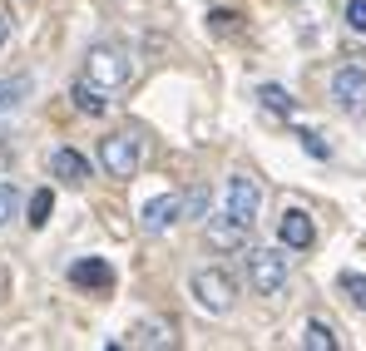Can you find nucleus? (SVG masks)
Masks as SVG:
<instances>
[{
	"mask_svg": "<svg viewBox=\"0 0 366 351\" xmlns=\"http://www.w3.org/2000/svg\"><path fill=\"white\" fill-rule=\"evenodd\" d=\"M193 302L203 307V312H213V317H223L228 307H233V297H238V287H233V277L228 272H218V267H203V272H193Z\"/></svg>",
	"mask_w": 366,
	"mask_h": 351,
	"instance_id": "obj_3",
	"label": "nucleus"
},
{
	"mask_svg": "<svg viewBox=\"0 0 366 351\" xmlns=\"http://www.w3.org/2000/svg\"><path fill=\"white\" fill-rule=\"evenodd\" d=\"M297 139H302V149L312 154V159H327V144H322V139H317L312 129H297Z\"/></svg>",
	"mask_w": 366,
	"mask_h": 351,
	"instance_id": "obj_22",
	"label": "nucleus"
},
{
	"mask_svg": "<svg viewBox=\"0 0 366 351\" xmlns=\"http://www.w3.org/2000/svg\"><path fill=\"white\" fill-rule=\"evenodd\" d=\"M69 282H74V287H94V292H109V287H114V267H109L104 257H79V262L69 267Z\"/></svg>",
	"mask_w": 366,
	"mask_h": 351,
	"instance_id": "obj_9",
	"label": "nucleus"
},
{
	"mask_svg": "<svg viewBox=\"0 0 366 351\" xmlns=\"http://www.w3.org/2000/svg\"><path fill=\"white\" fill-rule=\"evenodd\" d=\"M50 208H55L50 188H35V193H30V218H25V223H30V228H45V223H50Z\"/></svg>",
	"mask_w": 366,
	"mask_h": 351,
	"instance_id": "obj_15",
	"label": "nucleus"
},
{
	"mask_svg": "<svg viewBox=\"0 0 366 351\" xmlns=\"http://www.w3.org/2000/svg\"><path fill=\"white\" fill-rule=\"evenodd\" d=\"M179 218H183V193H159V198H149V203H144L139 228H144L149 237H159V233H169Z\"/></svg>",
	"mask_w": 366,
	"mask_h": 351,
	"instance_id": "obj_7",
	"label": "nucleus"
},
{
	"mask_svg": "<svg viewBox=\"0 0 366 351\" xmlns=\"http://www.w3.org/2000/svg\"><path fill=\"white\" fill-rule=\"evenodd\" d=\"M134 347H174V327L169 322H144V327H134Z\"/></svg>",
	"mask_w": 366,
	"mask_h": 351,
	"instance_id": "obj_12",
	"label": "nucleus"
},
{
	"mask_svg": "<svg viewBox=\"0 0 366 351\" xmlns=\"http://www.w3.org/2000/svg\"><path fill=\"white\" fill-rule=\"evenodd\" d=\"M15 213H20V193H15L10 183H0V228H5Z\"/></svg>",
	"mask_w": 366,
	"mask_h": 351,
	"instance_id": "obj_18",
	"label": "nucleus"
},
{
	"mask_svg": "<svg viewBox=\"0 0 366 351\" xmlns=\"http://www.w3.org/2000/svg\"><path fill=\"white\" fill-rule=\"evenodd\" d=\"M332 99H337L342 114H352V119L366 114V69L362 64H342L332 74Z\"/></svg>",
	"mask_w": 366,
	"mask_h": 351,
	"instance_id": "obj_4",
	"label": "nucleus"
},
{
	"mask_svg": "<svg viewBox=\"0 0 366 351\" xmlns=\"http://www.w3.org/2000/svg\"><path fill=\"white\" fill-rule=\"evenodd\" d=\"M50 174L60 178V183H69V188H79V183L89 178V159L74 154V149H55V154H50Z\"/></svg>",
	"mask_w": 366,
	"mask_h": 351,
	"instance_id": "obj_10",
	"label": "nucleus"
},
{
	"mask_svg": "<svg viewBox=\"0 0 366 351\" xmlns=\"http://www.w3.org/2000/svg\"><path fill=\"white\" fill-rule=\"evenodd\" d=\"M302 347H307V351H337V332H332L327 322H307Z\"/></svg>",
	"mask_w": 366,
	"mask_h": 351,
	"instance_id": "obj_13",
	"label": "nucleus"
},
{
	"mask_svg": "<svg viewBox=\"0 0 366 351\" xmlns=\"http://www.w3.org/2000/svg\"><path fill=\"white\" fill-rule=\"evenodd\" d=\"M257 203H262V193H257V183H252L247 174H233V178H228V198H223V213H228L233 223L252 228V223H257Z\"/></svg>",
	"mask_w": 366,
	"mask_h": 351,
	"instance_id": "obj_6",
	"label": "nucleus"
},
{
	"mask_svg": "<svg viewBox=\"0 0 366 351\" xmlns=\"http://www.w3.org/2000/svg\"><path fill=\"white\" fill-rule=\"evenodd\" d=\"M99 164L109 178H134L139 174V139L134 134H109L99 139Z\"/></svg>",
	"mask_w": 366,
	"mask_h": 351,
	"instance_id": "obj_5",
	"label": "nucleus"
},
{
	"mask_svg": "<svg viewBox=\"0 0 366 351\" xmlns=\"http://www.w3.org/2000/svg\"><path fill=\"white\" fill-rule=\"evenodd\" d=\"M257 99H262L272 114H292V109H297V104H292V94H287L282 84H262V89H257Z\"/></svg>",
	"mask_w": 366,
	"mask_h": 351,
	"instance_id": "obj_14",
	"label": "nucleus"
},
{
	"mask_svg": "<svg viewBox=\"0 0 366 351\" xmlns=\"http://www.w3.org/2000/svg\"><path fill=\"white\" fill-rule=\"evenodd\" d=\"M347 25H352L357 35H366V0H352V5H347Z\"/></svg>",
	"mask_w": 366,
	"mask_h": 351,
	"instance_id": "obj_21",
	"label": "nucleus"
},
{
	"mask_svg": "<svg viewBox=\"0 0 366 351\" xmlns=\"http://www.w3.org/2000/svg\"><path fill=\"white\" fill-rule=\"evenodd\" d=\"M74 104H79L84 114H104V99H99V84H89V79H79V84H74Z\"/></svg>",
	"mask_w": 366,
	"mask_h": 351,
	"instance_id": "obj_16",
	"label": "nucleus"
},
{
	"mask_svg": "<svg viewBox=\"0 0 366 351\" xmlns=\"http://www.w3.org/2000/svg\"><path fill=\"white\" fill-rule=\"evenodd\" d=\"M203 213H208V188H193L183 198V218H203Z\"/></svg>",
	"mask_w": 366,
	"mask_h": 351,
	"instance_id": "obj_20",
	"label": "nucleus"
},
{
	"mask_svg": "<svg viewBox=\"0 0 366 351\" xmlns=\"http://www.w3.org/2000/svg\"><path fill=\"white\" fill-rule=\"evenodd\" d=\"M5 35H10V20H5V15H0V45H5Z\"/></svg>",
	"mask_w": 366,
	"mask_h": 351,
	"instance_id": "obj_24",
	"label": "nucleus"
},
{
	"mask_svg": "<svg viewBox=\"0 0 366 351\" xmlns=\"http://www.w3.org/2000/svg\"><path fill=\"white\" fill-rule=\"evenodd\" d=\"M337 287H342V292L366 312V277H362V272H342V277H337Z\"/></svg>",
	"mask_w": 366,
	"mask_h": 351,
	"instance_id": "obj_17",
	"label": "nucleus"
},
{
	"mask_svg": "<svg viewBox=\"0 0 366 351\" xmlns=\"http://www.w3.org/2000/svg\"><path fill=\"white\" fill-rule=\"evenodd\" d=\"M247 233H252V228H243V223H233L228 213L208 223V242H213V247H243V242H247Z\"/></svg>",
	"mask_w": 366,
	"mask_h": 351,
	"instance_id": "obj_11",
	"label": "nucleus"
},
{
	"mask_svg": "<svg viewBox=\"0 0 366 351\" xmlns=\"http://www.w3.org/2000/svg\"><path fill=\"white\" fill-rule=\"evenodd\" d=\"M129 74H134V59H129L124 45H89V55H84V79H89V84L119 89Z\"/></svg>",
	"mask_w": 366,
	"mask_h": 351,
	"instance_id": "obj_1",
	"label": "nucleus"
},
{
	"mask_svg": "<svg viewBox=\"0 0 366 351\" xmlns=\"http://www.w3.org/2000/svg\"><path fill=\"white\" fill-rule=\"evenodd\" d=\"M247 287L257 297H277L287 287V252H272V247H252L247 252Z\"/></svg>",
	"mask_w": 366,
	"mask_h": 351,
	"instance_id": "obj_2",
	"label": "nucleus"
},
{
	"mask_svg": "<svg viewBox=\"0 0 366 351\" xmlns=\"http://www.w3.org/2000/svg\"><path fill=\"white\" fill-rule=\"evenodd\" d=\"M208 20H213V30H233V20H238V15H233V10H213Z\"/></svg>",
	"mask_w": 366,
	"mask_h": 351,
	"instance_id": "obj_23",
	"label": "nucleus"
},
{
	"mask_svg": "<svg viewBox=\"0 0 366 351\" xmlns=\"http://www.w3.org/2000/svg\"><path fill=\"white\" fill-rule=\"evenodd\" d=\"M25 89H30V84H25V79H10V84H5V79H0V114H5V109H15V104H20V94H25Z\"/></svg>",
	"mask_w": 366,
	"mask_h": 351,
	"instance_id": "obj_19",
	"label": "nucleus"
},
{
	"mask_svg": "<svg viewBox=\"0 0 366 351\" xmlns=\"http://www.w3.org/2000/svg\"><path fill=\"white\" fill-rule=\"evenodd\" d=\"M277 237H282V247L307 252V247L317 242V228H312V218H307L302 208H287V213H282V223H277Z\"/></svg>",
	"mask_w": 366,
	"mask_h": 351,
	"instance_id": "obj_8",
	"label": "nucleus"
}]
</instances>
